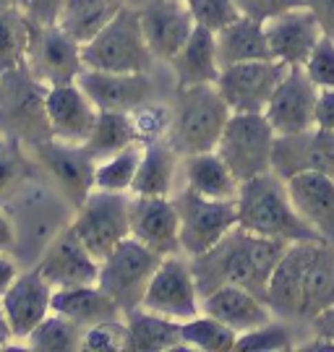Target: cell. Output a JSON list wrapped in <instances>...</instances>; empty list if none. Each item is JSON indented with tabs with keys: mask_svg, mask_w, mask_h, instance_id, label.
<instances>
[{
	"mask_svg": "<svg viewBox=\"0 0 334 352\" xmlns=\"http://www.w3.org/2000/svg\"><path fill=\"white\" fill-rule=\"evenodd\" d=\"M32 19L19 6H0V76L26 65L32 42Z\"/></svg>",
	"mask_w": 334,
	"mask_h": 352,
	"instance_id": "obj_32",
	"label": "cell"
},
{
	"mask_svg": "<svg viewBox=\"0 0 334 352\" xmlns=\"http://www.w3.org/2000/svg\"><path fill=\"white\" fill-rule=\"evenodd\" d=\"M316 126L334 133V89H322L316 102Z\"/></svg>",
	"mask_w": 334,
	"mask_h": 352,
	"instance_id": "obj_46",
	"label": "cell"
},
{
	"mask_svg": "<svg viewBox=\"0 0 334 352\" xmlns=\"http://www.w3.org/2000/svg\"><path fill=\"white\" fill-rule=\"evenodd\" d=\"M285 248L287 243L261 238L243 227L230 230L214 248L191 258L198 292L207 295L209 289L220 287V285H240V287L259 292L264 298L269 277H272L277 261L282 258Z\"/></svg>",
	"mask_w": 334,
	"mask_h": 352,
	"instance_id": "obj_2",
	"label": "cell"
},
{
	"mask_svg": "<svg viewBox=\"0 0 334 352\" xmlns=\"http://www.w3.org/2000/svg\"><path fill=\"white\" fill-rule=\"evenodd\" d=\"M141 151H144V144H134L128 149L99 160L94 164V188L110 190V193H131L138 162H141Z\"/></svg>",
	"mask_w": 334,
	"mask_h": 352,
	"instance_id": "obj_35",
	"label": "cell"
},
{
	"mask_svg": "<svg viewBox=\"0 0 334 352\" xmlns=\"http://www.w3.org/2000/svg\"><path fill=\"white\" fill-rule=\"evenodd\" d=\"M309 8L319 16L324 32L334 37V0H309Z\"/></svg>",
	"mask_w": 334,
	"mask_h": 352,
	"instance_id": "obj_49",
	"label": "cell"
},
{
	"mask_svg": "<svg viewBox=\"0 0 334 352\" xmlns=\"http://www.w3.org/2000/svg\"><path fill=\"white\" fill-rule=\"evenodd\" d=\"M37 146L39 164L50 173V177L58 183L61 193L68 201L79 206L94 190V157L87 151L84 144H71L61 139H42Z\"/></svg>",
	"mask_w": 334,
	"mask_h": 352,
	"instance_id": "obj_15",
	"label": "cell"
},
{
	"mask_svg": "<svg viewBox=\"0 0 334 352\" xmlns=\"http://www.w3.org/2000/svg\"><path fill=\"white\" fill-rule=\"evenodd\" d=\"M272 173L290 180L300 173L334 175V133L313 126L300 133L277 136L272 151Z\"/></svg>",
	"mask_w": 334,
	"mask_h": 352,
	"instance_id": "obj_16",
	"label": "cell"
},
{
	"mask_svg": "<svg viewBox=\"0 0 334 352\" xmlns=\"http://www.w3.org/2000/svg\"><path fill=\"white\" fill-rule=\"evenodd\" d=\"M303 71L319 89H334V37L324 34L316 47L311 50L309 60L303 63Z\"/></svg>",
	"mask_w": 334,
	"mask_h": 352,
	"instance_id": "obj_41",
	"label": "cell"
},
{
	"mask_svg": "<svg viewBox=\"0 0 334 352\" xmlns=\"http://www.w3.org/2000/svg\"><path fill=\"white\" fill-rule=\"evenodd\" d=\"M238 6L243 16H251L256 21H269L277 13L298 8V6H309V0H238Z\"/></svg>",
	"mask_w": 334,
	"mask_h": 352,
	"instance_id": "obj_42",
	"label": "cell"
},
{
	"mask_svg": "<svg viewBox=\"0 0 334 352\" xmlns=\"http://www.w3.org/2000/svg\"><path fill=\"white\" fill-rule=\"evenodd\" d=\"M81 334H84V329L76 327L71 318L52 311L48 318H42L34 327V331L26 337L24 344L29 350L37 352H68L79 350Z\"/></svg>",
	"mask_w": 334,
	"mask_h": 352,
	"instance_id": "obj_36",
	"label": "cell"
},
{
	"mask_svg": "<svg viewBox=\"0 0 334 352\" xmlns=\"http://www.w3.org/2000/svg\"><path fill=\"white\" fill-rule=\"evenodd\" d=\"M131 126H134V136L138 144H154V141H165L173 131L175 110L162 104V102H141L131 113Z\"/></svg>",
	"mask_w": 334,
	"mask_h": 352,
	"instance_id": "obj_37",
	"label": "cell"
},
{
	"mask_svg": "<svg viewBox=\"0 0 334 352\" xmlns=\"http://www.w3.org/2000/svg\"><path fill=\"white\" fill-rule=\"evenodd\" d=\"M26 71L42 87L71 84L84 71L81 45L68 37L58 24H34L26 52Z\"/></svg>",
	"mask_w": 334,
	"mask_h": 352,
	"instance_id": "obj_11",
	"label": "cell"
},
{
	"mask_svg": "<svg viewBox=\"0 0 334 352\" xmlns=\"http://www.w3.org/2000/svg\"><path fill=\"white\" fill-rule=\"evenodd\" d=\"M264 32L269 39V52L274 60L290 65H303L309 60L316 42L326 34L319 16L309 6H298L290 11H282L264 21Z\"/></svg>",
	"mask_w": 334,
	"mask_h": 352,
	"instance_id": "obj_18",
	"label": "cell"
},
{
	"mask_svg": "<svg viewBox=\"0 0 334 352\" xmlns=\"http://www.w3.org/2000/svg\"><path fill=\"white\" fill-rule=\"evenodd\" d=\"M84 68L115 74H149L154 55L149 50L138 8L123 6L94 39L81 45Z\"/></svg>",
	"mask_w": 334,
	"mask_h": 352,
	"instance_id": "obj_5",
	"label": "cell"
},
{
	"mask_svg": "<svg viewBox=\"0 0 334 352\" xmlns=\"http://www.w3.org/2000/svg\"><path fill=\"white\" fill-rule=\"evenodd\" d=\"M162 256L147 248L136 238H125L121 245H115L102 261H99V279L97 285L125 314L136 311L144 298L149 279L154 269L160 266Z\"/></svg>",
	"mask_w": 334,
	"mask_h": 352,
	"instance_id": "obj_8",
	"label": "cell"
},
{
	"mask_svg": "<svg viewBox=\"0 0 334 352\" xmlns=\"http://www.w3.org/2000/svg\"><path fill=\"white\" fill-rule=\"evenodd\" d=\"M285 71L287 65L274 58L225 65L217 78V89L233 113H264Z\"/></svg>",
	"mask_w": 334,
	"mask_h": 352,
	"instance_id": "obj_12",
	"label": "cell"
},
{
	"mask_svg": "<svg viewBox=\"0 0 334 352\" xmlns=\"http://www.w3.org/2000/svg\"><path fill=\"white\" fill-rule=\"evenodd\" d=\"M285 183L303 219L316 230L319 238L334 243V175L300 173Z\"/></svg>",
	"mask_w": 334,
	"mask_h": 352,
	"instance_id": "obj_24",
	"label": "cell"
},
{
	"mask_svg": "<svg viewBox=\"0 0 334 352\" xmlns=\"http://www.w3.org/2000/svg\"><path fill=\"white\" fill-rule=\"evenodd\" d=\"M217 52L220 65H236L246 60H264L272 58L269 39L264 32V21H256L251 16H240L233 24L217 32Z\"/></svg>",
	"mask_w": 334,
	"mask_h": 352,
	"instance_id": "obj_28",
	"label": "cell"
},
{
	"mask_svg": "<svg viewBox=\"0 0 334 352\" xmlns=\"http://www.w3.org/2000/svg\"><path fill=\"white\" fill-rule=\"evenodd\" d=\"M128 324V347L131 352H165V350H186L180 321L167 316L152 314L144 308H136L125 314Z\"/></svg>",
	"mask_w": 334,
	"mask_h": 352,
	"instance_id": "obj_30",
	"label": "cell"
},
{
	"mask_svg": "<svg viewBox=\"0 0 334 352\" xmlns=\"http://www.w3.org/2000/svg\"><path fill=\"white\" fill-rule=\"evenodd\" d=\"M134 144H138V141L134 136V126H131L128 113H107V110H99L97 123L92 128L89 139L84 141V146L94 157V162L110 157L115 151L128 149Z\"/></svg>",
	"mask_w": 334,
	"mask_h": 352,
	"instance_id": "obj_33",
	"label": "cell"
},
{
	"mask_svg": "<svg viewBox=\"0 0 334 352\" xmlns=\"http://www.w3.org/2000/svg\"><path fill=\"white\" fill-rule=\"evenodd\" d=\"M319 91L303 71V65H290L282 76V81L274 89L272 100L267 104V120L272 123L277 136H290L316 126V102Z\"/></svg>",
	"mask_w": 334,
	"mask_h": 352,
	"instance_id": "obj_14",
	"label": "cell"
},
{
	"mask_svg": "<svg viewBox=\"0 0 334 352\" xmlns=\"http://www.w3.org/2000/svg\"><path fill=\"white\" fill-rule=\"evenodd\" d=\"M123 8V0H65L55 24L79 45H87Z\"/></svg>",
	"mask_w": 334,
	"mask_h": 352,
	"instance_id": "obj_31",
	"label": "cell"
},
{
	"mask_svg": "<svg viewBox=\"0 0 334 352\" xmlns=\"http://www.w3.org/2000/svg\"><path fill=\"white\" fill-rule=\"evenodd\" d=\"M230 115L233 110L220 94L217 84L178 89V107L167 141L180 157L214 151Z\"/></svg>",
	"mask_w": 334,
	"mask_h": 352,
	"instance_id": "obj_4",
	"label": "cell"
},
{
	"mask_svg": "<svg viewBox=\"0 0 334 352\" xmlns=\"http://www.w3.org/2000/svg\"><path fill=\"white\" fill-rule=\"evenodd\" d=\"M238 227L256 232L261 238L298 243V240H322L316 230L303 219L290 199L287 183L274 173H264L240 183L238 193Z\"/></svg>",
	"mask_w": 334,
	"mask_h": 352,
	"instance_id": "obj_3",
	"label": "cell"
},
{
	"mask_svg": "<svg viewBox=\"0 0 334 352\" xmlns=\"http://www.w3.org/2000/svg\"><path fill=\"white\" fill-rule=\"evenodd\" d=\"M131 238L160 253L162 258L180 253V222L175 199L131 196Z\"/></svg>",
	"mask_w": 334,
	"mask_h": 352,
	"instance_id": "obj_20",
	"label": "cell"
},
{
	"mask_svg": "<svg viewBox=\"0 0 334 352\" xmlns=\"http://www.w3.org/2000/svg\"><path fill=\"white\" fill-rule=\"evenodd\" d=\"M180 334H183L186 350L201 352H230L236 350L238 342V331L225 327L220 318L204 314V311L188 321H180Z\"/></svg>",
	"mask_w": 334,
	"mask_h": 352,
	"instance_id": "obj_34",
	"label": "cell"
},
{
	"mask_svg": "<svg viewBox=\"0 0 334 352\" xmlns=\"http://www.w3.org/2000/svg\"><path fill=\"white\" fill-rule=\"evenodd\" d=\"M264 298L272 311L300 321H311L334 305V243H290L274 266Z\"/></svg>",
	"mask_w": 334,
	"mask_h": 352,
	"instance_id": "obj_1",
	"label": "cell"
},
{
	"mask_svg": "<svg viewBox=\"0 0 334 352\" xmlns=\"http://www.w3.org/2000/svg\"><path fill=\"white\" fill-rule=\"evenodd\" d=\"M13 340V331H11V324H8V318H6V314H3V305H0V350L3 347H8Z\"/></svg>",
	"mask_w": 334,
	"mask_h": 352,
	"instance_id": "obj_50",
	"label": "cell"
},
{
	"mask_svg": "<svg viewBox=\"0 0 334 352\" xmlns=\"http://www.w3.org/2000/svg\"><path fill=\"white\" fill-rule=\"evenodd\" d=\"M180 160L183 157L173 149V144L167 139L144 144L131 196H170Z\"/></svg>",
	"mask_w": 334,
	"mask_h": 352,
	"instance_id": "obj_29",
	"label": "cell"
},
{
	"mask_svg": "<svg viewBox=\"0 0 334 352\" xmlns=\"http://www.w3.org/2000/svg\"><path fill=\"white\" fill-rule=\"evenodd\" d=\"M201 311L220 318L225 327L243 334L272 321V308L259 292L240 285H220L201 295Z\"/></svg>",
	"mask_w": 334,
	"mask_h": 352,
	"instance_id": "obj_23",
	"label": "cell"
},
{
	"mask_svg": "<svg viewBox=\"0 0 334 352\" xmlns=\"http://www.w3.org/2000/svg\"><path fill=\"white\" fill-rule=\"evenodd\" d=\"M183 177H186V188L196 190L207 199L236 201L240 193V180L217 151L183 157Z\"/></svg>",
	"mask_w": 334,
	"mask_h": 352,
	"instance_id": "obj_26",
	"label": "cell"
},
{
	"mask_svg": "<svg viewBox=\"0 0 334 352\" xmlns=\"http://www.w3.org/2000/svg\"><path fill=\"white\" fill-rule=\"evenodd\" d=\"M138 308L175 321H188L201 314V292L191 261L180 258V253L165 256L149 279Z\"/></svg>",
	"mask_w": 334,
	"mask_h": 352,
	"instance_id": "obj_10",
	"label": "cell"
},
{
	"mask_svg": "<svg viewBox=\"0 0 334 352\" xmlns=\"http://www.w3.org/2000/svg\"><path fill=\"white\" fill-rule=\"evenodd\" d=\"M21 274V266L13 258L11 253H0V298L11 289V285L16 282V277Z\"/></svg>",
	"mask_w": 334,
	"mask_h": 352,
	"instance_id": "obj_48",
	"label": "cell"
},
{
	"mask_svg": "<svg viewBox=\"0 0 334 352\" xmlns=\"http://www.w3.org/2000/svg\"><path fill=\"white\" fill-rule=\"evenodd\" d=\"M236 350L243 352H282L293 350V337L282 324L267 321L261 327L238 334Z\"/></svg>",
	"mask_w": 334,
	"mask_h": 352,
	"instance_id": "obj_39",
	"label": "cell"
},
{
	"mask_svg": "<svg viewBox=\"0 0 334 352\" xmlns=\"http://www.w3.org/2000/svg\"><path fill=\"white\" fill-rule=\"evenodd\" d=\"M65 0H26L24 11L34 24H55Z\"/></svg>",
	"mask_w": 334,
	"mask_h": 352,
	"instance_id": "obj_45",
	"label": "cell"
},
{
	"mask_svg": "<svg viewBox=\"0 0 334 352\" xmlns=\"http://www.w3.org/2000/svg\"><path fill=\"white\" fill-rule=\"evenodd\" d=\"M138 19L154 60L165 63L173 60L196 29L186 0H147L138 8Z\"/></svg>",
	"mask_w": 334,
	"mask_h": 352,
	"instance_id": "obj_19",
	"label": "cell"
},
{
	"mask_svg": "<svg viewBox=\"0 0 334 352\" xmlns=\"http://www.w3.org/2000/svg\"><path fill=\"white\" fill-rule=\"evenodd\" d=\"M180 222V253L196 258L214 248L220 240L238 227V204L207 199L196 190L183 188L175 199Z\"/></svg>",
	"mask_w": 334,
	"mask_h": 352,
	"instance_id": "obj_9",
	"label": "cell"
},
{
	"mask_svg": "<svg viewBox=\"0 0 334 352\" xmlns=\"http://www.w3.org/2000/svg\"><path fill=\"white\" fill-rule=\"evenodd\" d=\"M311 327H313L316 340L303 344V347H309V350H334V305L324 308L319 316H313Z\"/></svg>",
	"mask_w": 334,
	"mask_h": 352,
	"instance_id": "obj_43",
	"label": "cell"
},
{
	"mask_svg": "<svg viewBox=\"0 0 334 352\" xmlns=\"http://www.w3.org/2000/svg\"><path fill=\"white\" fill-rule=\"evenodd\" d=\"M0 144H3V133H0Z\"/></svg>",
	"mask_w": 334,
	"mask_h": 352,
	"instance_id": "obj_52",
	"label": "cell"
},
{
	"mask_svg": "<svg viewBox=\"0 0 334 352\" xmlns=\"http://www.w3.org/2000/svg\"><path fill=\"white\" fill-rule=\"evenodd\" d=\"M0 6H19V8H26V0H0Z\"/></svg>",
	"mask_w": 334,
	"mask_h": 352,
	"instance_id": "obj_51",
	"label": "cell"
},
{
	"mask_svg": "<svg viewBox=\"0 0 334 352\" xmlns=\"http://www.w3.org/2000/svg\"><path fill=\"white\" fill-rule=\"evenodd\" d=\"M170 68L175 74L178 89L186 87H201V84H217L220 78V52H217V34L196 26L186 39V45L178 50Z\"/></svg>",
	"mask_w": 334,
	"mask_h": 352,
	"instance_id": "obj_25",
	"label": "cell"
},
{
	"mask_svg": "<svg viewBox=\"0 0 334 352\" xmlns=\"http://www.w3.org/2000/svg\"><path fill=\"white\" fill-rule=\"evenodd\" d=\"M19 248V232L13 225V217L0 209V253H13Z\"/></svg>",
	"mask_w": 334,
	"mask_h": 352,
	"instance_id": "obj_47",
	"label": "cell"
},
{
	"mask_svg": "<svg viewBox=\"0 0 334 352\" xmlns=\"http://www.w3.org/2000/svg\"><path fill=\"white\" fill-rule=\"evenodd\" d=\"M277 131L264 113H233L225 126L217 154L236 173L240 183L272 173V151Z\"/></svg>",
	"mask_w": 334,
	"mask_h": 352,
	"instance_id": "obj_6",
	"label": "cell"
},
{
	"mask_svg": "<svg viewBox=\"0 0 334 352\" xmlns=\"http://www.w3.org/2000/svg\"><path fill=\"white\" fill-rule=\"evenodd\" d=\"M52 311L71 318L76 327L87 329L102 318H115L123 311L99 285H81L52 292Z\"/></svg>",
	"mask_w": 334,
	"mask_h": 352,
	"instance_id": "obj_27",
	"label": "cell"
},
{
	"mask_svg": "<svg viewBox=\"0 0 334 352\" xmlns=\"http://www.w3.org/2000/svg\"><path fill=\"white\" fill-rule=\"evenodd\" d=\"M97 104L89 100L79 81L45 89V120L52 139L84 144L97 123Z\"/></svg>",
	"mask_w": 334,
	"mask_h": 352,
	"instance_id": "obj_17",
	"label": "cell"
},
{
	"mask_svg": "<svg viewBox=\"0 0 334 352\" xmlns=\"http://www.w3.org/2000/svg\"><path fill=\"white\" fill-rule=\"evenodd\" d=\"M34 269L52 285V289L97 285L99 279V258L76 238L71 225H63L50 238Z\"/></svg>",
	"mask_w": 334,
	"mask_h": 352,
	"instance_id": "obj_13",
	"label": "cell"
},
{
	"mask_svg": "<svg viewBox=\"0 0 334 352\" xmlns=\"http://www.w3.org/2000/svg\"><path fill=\"white\" fill-rule=\"evenodd\" d=\"M128 347V324L125 316L102 318L97 324L84 329L79 350L87 352H121Z\"/></svg>",
	"mask_w": 334,
	"mask_h": 352,
	"instance_id": "obj_38",
	"label": "cell"
},
{
	"mask_svg": "<svg viewBox=\"0 0 334 352\" xmlns=\"http://www.w3.org/2000/svg\"><path fill=\"white\" fill-rule=\"evenodd\" d=\"M16 183H19V162L11 151L0 144V201L11 199V190Z\"/></svg>",
	"mask_w": 334,
	"mask_h": 352,
	"instance_id": "obj_44",
	"label": "cell"
},
{
	"mask_svg": "<svg viewBox=\"0 0 334 352\" xmlns=\"http://www.w3.org/2000/svg\"><path fill=\"white\" fill-rule=\"evenodd\" d=\"M186 3L196 26H204L214 34L243 16L238 0H186Z\"/></svg>",
	"mask_w": 334,
	"mask_h": 352,
	"instance_id": "obj_40",
	"label": "cell"
},
{
	"mask_svg": "<svg viewBox=\"0 0 334 352\" xmlns=\"http://www.w3.org/2000/svg\"><path fill=\"white\" fill-rule=\"evenodd\" d=\"M52 285L39 274L37 269H21L11 289L0 298L3 314L8 318L13 340L24 342L42 318L52 314Z\"/></svg>",
	"mask_w": 334,
	"mask_h": 352,
	"instance_id": "obj_21",
	"label": "cell"
},
{
	"mask_svg": "<svg viewBox=\"0 0 334 352\" xmlns=\"http://www.w3.org/2000/svg\"><path fill=\"white\" fill-rule=\"evenodd\" d=\"M76 81L87 91L89 100L97 104V110L107 113H131L152 97V81L147 74H115L84 68Z\"/></svg>",
	"mask_w": 334,
	"mask_h": 352,
	"instance_id": "obj_22",
	"label": "cell"
},
{
	"mask_svg": "<svg viewBox=\"0 0 334 352\" xmlns=\"http://www.w3.org/2000/svg\"><path fill=\"white\" fill-rule=\"evenodd\" d=\"M68 225L76 238L102 261L115 245L131 238V196L94 188L76 206Z\"/></svg>",
	"mask_w": 334,
	"mask_h": 352,
	"instance_id": "obj_7",
	"label": "cell"
}]
</instances>
